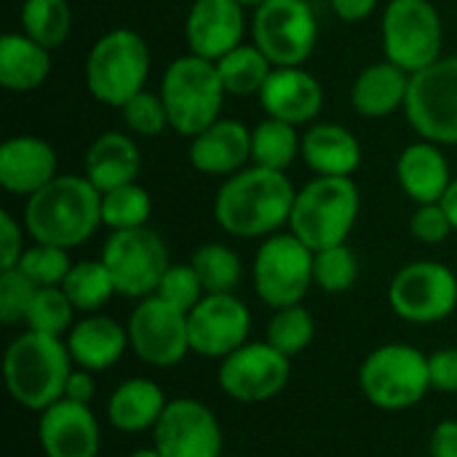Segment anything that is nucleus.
I'll return each mask as SVG.
<instances>
[{
    "mask_svg": "<svg viewBox=\"0 0 457 457\" xmlns=\"http://www.w3.org/2000/svg\"><path fill=\"white\" fill-rule=\"evenodd\" d=\"M297 190L287 171L249 166L222 182L214 195L217 225L236 238H268L289 225Z\"/></svg>",
    "mask_w": 457,
    "mask_h": 457,
    "instance_id": "1",
    "label": "nucleus"
},
{
    "mask_svg": "<svg viewBox=\"0 0 457 457\" xmlns=\"http://www.w3.org/2000/svg\"><path fill=\"white\" fill-rule=\"evenodd\" d=\"M21 222L35 244L75 249L102 228V193L86 174H59L27 198Z\"/></svg>",
    "mask_w": 457,
    "mask_h": 457,
    "instance_id": "2",
    "label": "nucleus"
},
{
    "mask_svg": "<svg viewBox=\"0 0 457 457\" xmlns=\"http://www.w3.org/2000/svg\"><path fill=\"white\" fill-rule=\"evenodd\" d=\"M75 370L64 337L40 332L16 335L3 353V380L13 404L43 412L46 407L64 399V386Z\"/></svg>",
    "mask_w": 457,
    "mask_h": 457,
    "instance_id": "3",
    "label": "nucleus"
},
{
    "mask_svg": "<svg viewBox=\"0 0 457 457\" xmlns=\"http://www.w3.org/2000/svg\"><path fill=\"white\" fill-rule=\"evenodd\" d=\"M361 212V193L353 177H316L297 190L289 233L313 252L348 244Z\"/></svg>",
    "mask_w": 457,
    "mask_h": 457,
    "instance_id": "4",
    "label": "nucleus"
},
{
    "mask_svg": "<svg viewBox=\"0 0 457 457\" xmlns=\"http://www.w3.org/2000/svg\"><path fill=\"white\" fill-rule=\"evenodd\" d=\"M359 388L364 399L383 412L412 410L434 391L428 353L410 343L378 345L359 367Z\"/></svg>",
    "mask_w": 457,
    "mask_h": 457,
    "instance_id": "5",
    "label": "nucleus"
},
{
    "mask_svg": "<svg viewBox=\"0 0 457 457\" xmlns=\"http://www.w3.org/2000/svg\"><path fill=\"white\" fill-rule=\"evenodd\" d=\"M158 94L166 104L171 129L190 139L220 120L228 96L217 64L195 54H185L166 67Z\"/></svg>",
    "mask_w": 457,
    "mask_h": 457,
    "instance_id": "6",
    "label": "nucleus"
},
{
    "mask_svg": "<svg viewBox=\"0 0 457 457\" xmlns=\"http://www.w3.org/2000/svg\"><path fill=\"white\" fill-rule=\"evenodd\" d=\"M83 72L91 96L120 110L147 86L150 48L134 29H110L91 46Z\"/></svg>",
    "mask_w": 457,
    "mask_h": 457,
    "instance_id": "7",
    "label": "nucleus"
},
{
    "mask_svg": "<svg viewBox=\"0 0 457 457\" xmlns=\"http://www.w3.org/2000/svg\"><path fill=\"white\" fill-rule=\"evenodd\" d=\"M313 254L316 252L295 233H276L262 238L252 262L257 297L270 311L300 305L313 287Z\"/></svg>",
    "mask_w": 457,
    "mask_h": 457,
    "instance_id": "8",
    "label": "nucleus"
},
{
    "mask_svg": "<svg viewBox=\"0 0 457 457\" xmlns=\"http://www.w3.org/2000/svg\"><path fill=\"white\" fill-rule=\"evenodd\" d=\"M386 59L415 75L442 56L445 27L431 0H391L383 13Z\"/></svg>",
    "mask_w": 457,
    "mask_h": 457,
    "instance_id": "9",
    "label": "nucleus"
},
{
    "mask_svg": "<svg viewBox=\"0 0 457 457\" xmlns=\"http://www.w3.org/2000/svg\"><path fill=\"white\" fill-rule=\"evenodd\" d=\"M388 305L407 324L447 321L457 311L455 270L436 260L407 262L388 284Z\"/></svg>",
    "mask_w": 457,
    "mask_h": 457,
    "instance_id": "10",
    "label": "nucleus"
},
{
    "mask_svg": "<svg viewBox=\"0 0 457 457\" xmlns=\"http://www.w3.org/2000/svg\"><path fill=\"white\" fill-rule=\"evenodd\" d=\"M404 112L420 139L457 145V54L439 56L410 78Z\"/></svg>",
    "mask_w": 457,
    "mask_h": 457,
    "instance_id": "11",
    "label": "nucleus"
},
{
    "mask_svg": "<svg viewBox=\"0 0 457 457\" xmlns=\"http://www.w3.org/2000/svg\"><path fill=\"white\" fill-rule=\"evenodd\" d=\"M99 260L110 270L115 292L129 300H145L155 295L163 273L171 265L166 241L150 228L112 230Z\"/></svg>",
    "mask_w": 457,
    "mask_h": 457,
    "instance_id": "12",
    "label": "nucleus"
},
{
    "mask_svg": "<svg viewBox=\"0 0 457 457\" xmlns=\"http://www.w3.org/2000/svg\"><path fill=\"white\" fill-rule=\"evenodd\" d=\"M319 40V21L308 0H265L252 16V43L273 67H303Z\"/></svg>",
    "mask_w": 457,
    "mask_h": 457,
    "instance_id": "13",
    "label": "nucleus"
},
{
    "mask_svg": "<svg viewBox=\"0 0 457 457\" xmlns=\"http://www.w3.org/2000/svg\"><path fill=\"white\" fill-rule=\"evenodd\" d=\"M126 329L131 353L153 370H171L193 353L187 313L158 295L137 300Z\"/></svg>",
    "mask_w": 457,
    "mask_h": 457,
    "instance_id": "14",
    "label": "nucleus"
},
{
    "mask_svg": "<svg viewBox=\"0 0 457 457\" xmlns=\"http://www.w3.org/2000/svg\"><path fill=\"white\" fill-rule=\"evenodd\" d=\"M292 378V359L276 351L268 340L244 343L217 367L220 391L238 404L273 402Z\"/></svg>",
    "mask_w": 457,
    "mask_h": 457,
    "instance_id": "15",
    "label": "nucleus"
},
{
    "mask_svg": "<svg viewBox=\"0 0 457 457\" xmlns=\"http://www.w3.org/2000/svg\"><path fill=\"white\" fill-rule=\"evenodd\" d=\"M161 457H222V426L214 410L193 396L169 399L150 431Z\"/></svg>",
    "mask_w": 457,
    "mask_h": 457,
    "instance_id": "16",
    "label": "nucleus"
},
{
    "mask_svg": "<svg viewBox=\"0 0 457 457\" xmlns=\"http://www.w3.org/2000/svg\"><path fill=\"white\" fill-rule=\"evenodd\" d=\"M190 351L209 361H222L244 343L252 332V311L236 295H204V300L187 313Z\"/></svg>",
    "mask_w": 457,
    "mask_h": 457,
    "instance_id": "17",
    "label": "nucleus"
},
{
    "mask_svg": "<svg viewBox=\"0 0 457 457\" xmlns=\"http://www.w3.org/2000/svg\"><path fill=\"white\" fill-rule=\"evenodd\" d=\"M37 445L46 457H99V418L91 404L59 399L37 412Z\"/></svg>",
    "mask_w": 457,
    "mask_h": 457,
    "instance_id": "18",
    "label": "nucleus"
},
{
    "mask_svg": "<svg viewBox=\"0 0 457 457\" xmlns=\"http://www.w3.org/2000/svg\"><path fill=\"white\" fill-rule=\"evenodd\" d=\"M246 29L244 5L236 0H195L185 19V40L190 54L217 62L241 46Z\"/></svg>",
    "mask_w": 457,
    "mask_h": 457,
    "instance_id": "19",
    "label": "nucleus"
},
{
    "mask_svg": "<svg viewBox=\"0 0 457 457\" xmlns=\"http://www.w3.org/2000/svg\"><path fill=\"white\" fill-rule=\"evenodd\" d=\"M257 96L268 118L292 126L316 120L324 107V88L319 78L303 67H273Z\"/></svg>",
    "mask_w": 457,
    "mask_h": 457,
    "instance_id": "20",
    "label": "nucleus"
},
{
    "mask_svg": "<svg viewBox=\"0 0 457 457\" xmlns=\"http://www.w3.org/2000/svg\"><path fill=\"white\" fill-rule=\"evenodd\" d=\"M56 174V150L32 134L11 137L0 145V185L11 195L29 198Z\"/></svg>",
    "mask_w": 457,
    "mask_h": 457,
    "instance_id": "21",
    "label": "nucleus"
},
{
    "mask_svg": "<svg viewBox=\"0 0 457 457\" xmlns=\"http://www.w3.org/2000/svg\"><path fill=\"white\" fill-rule=\"evenodd\" d=\"M64 343L72 364L88 372H107L131 351L129 329L104 313H86L83 319H78Z\"/></svg>",
    "mask_w": 457,
    "mask_h": 457,
    "instance_id": "22",
    "label": "nucleus"
},
{
    "mask_svg": "<svg viewBox=\"0 0 457 457\" xmlns=\"http://www.w3.org/2000/svg\"><path fill=\"white\" fill-rule=\"evenodd\" d=\"M252 161V129L241 120L220 118L190 139V163L206 177H233Z\"/></svg>",
    "mask_w": 457,
    "mask_h": 457,
    "instance_id": "23",
    "label": "nucleus"
},
{
    "mask_svg": "<svg viewBox=\"0 0 457 457\" xmlns=\"http://www.w3.org/2000/svg\"><path fill=\"white\" fill-rule=\"evenodd\" d=\"M453 179L450 158L442 145L420 139L407 145L396 158V182L415 204H439Z\"/></svg>",
    "mask_w": 457,
    "mask_h": 457,
    "instance_id": "24",
    "label": "nucleus"
},
{
    "mask_svg": "<svg viewBox=\"0 0 457 457\" xmlns=\"http://www.w3.org/2000/svg\"><path fill=\"white\" fill-rule=\"evenodd\" d=\"M169 396L150 378H129L107 396V423L120 434H150L161 420Z\"/></svg>",
    "mask_w": 457,
    "mask_h": 457,
    "instance_id": "25",
    "label": "nucleus"
},
{
    "mask_svg": "<svg viewBox=\"0 0 457 457\" xmlns=\"http://www.w3.org/2000/svg\"><path fill=\"white\" fill-rule=\"evenodd\" d=\"M139 166L142 155L137 142L123 131H104L88 145L83 174L99 193H110L115 187L137 182Z\"/></svg>",
    "mask_w": 457,
    "mask_h": 457,
    "instance_id": "26",
    "label": "nucleus"
},
{
    "mask_svg": "<svg viewBox=\"0 0 457 457\" xmlns=\"http://www.w3.org/2000/svg\"><path fill=\"white\" fill-rule=\"evenodd\" d=\"M300 155L316 177H353L361 166V145L340 123H313L303 134Z\"/></svg>",
    "mask_w": 457,
    "mask_h": 457,
    "instance_id": "27",
    "label": "nucleus"
},
{
    "mask_svg": "<svg viewBox=\"0 0 457 457\" xmlns=\"http://www.w3.org/2000/svg\"><path fill=\"white\" fill-rule=\"evenodd\" d=\"M410 72L383 59L364 67L351 86V104L364 118H386L404 110L410 91Z\"/></svg>",
    "mask_w": 457,
    "mask_h": 457,
    "instance_id": "28",
    "label": "nucleus"
},
{
    "mask_svg": "<svg viewBox=\"0 0 457 457\" xmlns=\"http://www.w3.org/2000/svg\"><path fill=\"white\" fill-rule=\"evenodd\" d=\"M51 72V51L24 32H5L0 37V83L5 91L29 94L46 83Z\"/></svg>",
    "mask_w": 457,
    "mask_h": 457,
    "instance_id": "29",
    "label": "nucleus"
},
{
    "mask_svg": "<svg viewBox=\"0 0 457 457\" xmlns=\"http://www.w3.org/2000/svg\"><path fill=\"white\" fill-rule=\"evenodd\" d=\"M222 78V86L230 96H252L260 94L268 75L273 72L270 59L254 46V43H241L233 51H228L222 59L214 62Z\"/></svg>",
    "mask_w": 457,
    "mask_h": 457,
    "instance_id": "30",
    "label": "nucleus"
},
{
    "mask_svg": "<svg viewBox=\"0 0 457 457\" xmlns=\"http://www.w3.org/2000/svg\"><path fill=\"white\" fill-rule=\"evenodd\" d=\"M303 150V137L297 126L265 118L252 129V163L273 171H287Z\"/></svg>",
    "mask_w": 457,
    "mask_h": 457,
    "instance_id": "31",
    "label": "nucleus"
},
{
    "mask_svg": "<svg viewBox=\"0 0 457 457\" xmlns=\"http://www.w3.org/2000/svg\"><path fill=\"white\" fill-rule=\"evenodd\" d=\"M64 295L75 305L78 313H102V308L118 295L110 270L104 268L102 260H80L72 262L64 284Z\"/></svg>",
    "mask_w": 457,
    "mask_h": 457,
    "instance_id": "32",
    "label": "nucleus"
},
{
    "mask_svg": "<svg viewBox=\"0 0 457 457\" xmlns=\"http://www.w3.org/2000/svg\"><path fill=\"white\" fill-rule=\"evenodd\" d=\"M72 29V11L67 0H24L21 32L54 51L67 43Z\"/></svg>",
    "mask_w": 457,
    "mask_h": 457,
    "instance_id": "33",
    "label": "nucleus"
},
{
    "mask_svg": "<svg viewBox=\"0 0 457 457\" xmlns=\"http://www.w3.org/2000/svg\"><path fill=\"white\" fill-rule=\"evenodd\" d=\"M190 265L195 268L206 295H228L241 287L244 278V262L236 249L228 244H204L193 252Z\"/></svg>",
    "mask_w": 457,
    "mask_h": 457,
    "instance_id": "34",
    "label": "nucleus"
},
{
    "mask_svg": "<svg viewBox=\"0 0 457 457\" xmlns=\"http://www.w3.org/2000/svg\"><path fill=\"white\" fill-rule=\"evenodd\" d=\"M313 337H316V319L303 303L273 311L265 327V340L289 359L305 353Z\"/></svg>",
    "mask_w": 457,
    "mask_h": 457,
    "instance_id": "35",
    "label": "nucleus"
},
{
    "mask_svg": "<svg viewBox=\"0 0 457 457\" xmlns=\"http://www.w3.org/2000/svg\"><path fill=\"white\" fill-rule=\"evenodd\" d=\"M150 214H153L150 193L137 182L102 193V225L110 228V233L147 228Z\"/></svg>",
    "mask_w": 457,
    "mask_h": 457,
    "instance_id": "36",
    "label": "nucleus"
},
{
    "mask_svg": "<svg viewBox=\"0 0 457 457\" xmlns=\"http://www.w3.org/2000/svg\"><path fill=\"white\" fill-rule=\"evenodd\" d=\"M75 305L64 295L62 287H37L29 311L24 316L27 329L51 335V337H67V332L75 324Z\"/></svg>",
    "mask_w": 457,
    "mask_h": 457,
    "instance_id": "37",
    "label": "nucleus"
},
{
    "mask_svg": "<svg viewBox=\"0 0 457 457\" xmlns=\"http://www.w3.org/2000/svg\"><path fill=\"white\" fill-rule=\"evenodd\" d=\"M359 281V257L348 244L319 249L313 254V284L327 295H343Z\"/></svg>",
    "mask_w": 457,
    "mask_h": 457,
    "instance_id": "38",
    "label": "nucleus"
},
{
    "mask_svg": "<svg viewBox=\"0 0 457 457\" xmlns=\"http://www.w3.org/2000/svg\"><path fill=\"white\" fill-rule=\"evenodd\" d=\"M70 249L51 246V244H32L24 249L19 260V270L35 284V287H62L72 262H70Z\"/></svg>",
    "mask_w": 457,
    "mask_h": 457,
    "instance_id": "39",
    "label": "nucleus"
},
{
    "mask_svg": "<svg viewBox=\"0 0 457 457\" xmlns=\"http://www.w3.org/2000/svg\"><path fill=\"white\" fill-rule=\"evenodd\" d=\"M120 118H123L126 129L131 134H139V137H158V134H163L171 126L161 94H153L147 88L134 94L120 107Z\"/></svg>",
    "mask_w": 457,
    "mask_h": 457,
    "instance_id": "40",
    "label": "nucleus"
},
{
    "mask_svg": "<svg viewBox=\"0 0 457 457\" xmlns=\"http://www.w3.org/2000/svg\"><path fill=\"white\" fill-rule=\"evenodd\" d=\"M155 295L161 300L171 303L174 308L190 313L204 300L206 289H204V284H201V278H198V273H195V268L190 262H171L169 270L163 273Z\"/></svg>",
    "mask_w": 457,
    "mask_h": 457,
    "instance_id": "41",
    "label": "nucleus"
},
{
    "mask_svg": "<svg viewBox=\"0 0 457 457\" xmlns=\"http://www.w3.org/2000/svg\"><path fill=\"white\" fill-rule=\"evenodd\" d=\"M35 292L37 287L19 268L0 270V321L5 327L21 324Z\"/></svg>",
    "mask_w": 457,
    "mask_h": 457,
    "instance_id": "42",
    "label": "nucleus"
},
{
    "mask_svg": "<svg viewBox=\"0 0 457 457\" xmlns=\"http://www.w3.org/2000/svg\"><path fill=\"white\" fill-rule=\"evenodd\" d=\"M410 233L418 244L434 246L447 241L455 230L442 204H418V209L410 217Z\"/></svg>",
    "mask_w": 457,
    "mask_h": 457,
    "instance_id": "43",
    "label": "nucleus"
},
{
    "mask_svg": "<svg viewBox=\"0 0 457 457\" xmlns=\"http://www.w3.org/2000/svg\"><path fill=\"white\" fill-rule=\"evenodd\" d=\"M24 222H19L11 212H0V270L16 268L24 254Z\"/></svg>",
    "mask_w": 457,
    "mask_h": 457,
    "instance_id": "44",
    "label": "nucleus"
},
{
    "mask_svg": "<svg viewBox=\"0 0 457 457\" xmlns=\"http://www.w3.org/2000/svg\"><path fill=\"white\" fill-rule=\"evenodd\" d=\"M431 388L439 394H457V348H439L428 353Z\"/></svg>",
    "mask_w": 457,
    "mask_h": 457,
    "instance_id": "45",
    "label": "nucleus"
},
{
    "mask_svg": "<svg viewBox=\"0 0 457 457\" xmlns=\"http://www.w3.org/2000/svg\"><path fill=\"white\" fill-rule=\"evenodd\" d=\"M96 396V372H88L83 367H75L64 386V399L78 404H91Z\"/></svg>",
    "mask_w": 457,
    "mask_h": 457,
    "instance_id": "46",
    "label": "nucleus"
},
{
    "mask_svg": "<svg viewBox=\"0 0 457 457\" xmlns=\"http://www.w3.org/2000/svg\"><path fill=\"white\" fill-rule=\"evenodd\" d=\"M428 455L457 457V420H442L428 436Z\"/></svg>",
    "mask_w": 457,
    "mask_h": 457,
    "instance_id": "47",
    "label": "nucleus"
},
{
    "mask_svg": "<svg viewBox=\"0 0 457 457\" xmlns=\"http://www.w3.org/2000/svg\"><path fill=\"white\" fill-rule=\"evenodd\" d=\"M378 8V0H332V11L343 19V21H364L367 16H372Z\"/></svg>",
    "mask_w": 457,
    "mask_h": 457,
    "instance_id": "48",
    "label": "nucleus"
},
{
    "mask_svg": "<svg viewBox=\"0 0 457 457\" xmlns=\"http://www.w3.org/2000/svg\"><path fill=\"white\" fill-rule=\"evenodd\" d=\"M439 204L445 206V212H447V217L453 222V230L457 233V177L453 179V185L447 187V193H445V198Z\"/></svg>",
    "mask_w": 457,
    "mask_h": 457,
    "instance_id": "49",
    "label": "nucleus"
},
{
    "mask_svg": "<svg viewBox=\"0 0 457 457\" xmlns=\"http://www.w3.org/2000/svg\"><path fill=\"white\" fill-rule=\"evenodd\" d=\"M129 457H161V453L150 445V447H139V450H134Z\"/></svg>",
    "mask_w": 457,
    "mask_h": 457,
    "instance_id": "50",
    "label": "nucleus"
},
{
    "mask_svg": "<svg viewBox=\"0 0 457 457\" xmlns=\"http://www.w3.org/2000/svg\"><path fill=\"white\" fill-rule=\"evenodd\" d=\"M236 3H241L244 8H260V5H262L265 0H236Z\"/></svg>",
    "mask_w": 457,
    "mask_h": 457,
    "instance_id": "51",
    "label": "nucleus"
},
{
    "mask_svg": "<svg viewBox=\"0 0 457 457\" xmlns=\"http://www.w3.org/2000/svg\"><path fill=\"white\" fill-rule=\"evenodd\" d=\"M222 457H236V455H222Z\"/></svg>",
    "mask_w": 457,
    "mask_h": 457,
    "instance_id": "52",
    "label": "nucleus"
}]
</instances>
